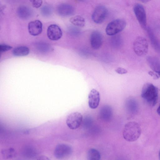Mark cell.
Returning <instances> with one entry per match:
<instances>
[{
    "mask_svg": "<svg viewBox=\"0 0 160 160\" xmlns=\"http://www.w3.org/2000/svg\"><path fill=\"white\" fill-rule=\"evenodd\" d=\"M141 129L139 124L134 121L129 122L125 125L122 135L127 141L132 142L137 140L140 136Z\"/></svg>",
    "mask_w": 160,
    "mask_h": 160,
    "instance_id": "6da1fadb",
    "label": "cell"
},
{
    "mask_svg": "<svg viewBox=\"0 0 160 160\" xmlns=\"http://www.w3.org/2000/svg\"><path fill=\"white\" fill-rule=\"evenodd\" d=\"M141 96L149 105L154 106L157 102L158 88L152 83H146L142 87Z\"/></svg>",
    "mask_w": 160,
    "mask_h": 160,
    "instance_id": "7a4b0ae2",
    "label": "cell"
},
{
    "mask_svg": "<svg viewBox=\"0 0 160 160\" xmlns=\"http://www.w3.org/2000/svg\"><path fill=\"white\" fill-rule=\"evenodd\" d=\"M126 25V22L120 19L114 20L109 22L106 28V32L109 36L116 35L122 31Z\"/></svg>",
    "mask_w": 160,
    "mask_h": 160,
    "instance_id": "3957f363",
    "label": "cell"
},
{
    "mask_svg": "<svg viewBox=\"0 0 160 160\" xmlns=\"http://www.w3.org/2000/svg\"><path fill=\"white\" fill-rule=\"evenodd\" d=\"M133 49L135 53L139 56H143L147 54L148 50V44L144 38L138 37L133 43Z\"/></svg>",
    "mask_w": 160,
    "mask_h": 160,
    "instance_id": "277c9868",
    "label": "cell"
},
{
    "mask_svg": "<svg viewBox=\"0 0 160 160\" xmlns=\"http://www.w3.org/2000/svg\"><path fill=\"white\" fill-rule=\"evenodd\" d=\"M82 121L83 117L82 114L76 112L69 115L67 118L66 123L70 129L75 130L80 126Z\"/></svg>",
    "mask_w": 160,
    "mask_h": 160,
    "instance_id": "5b68a950",
    "label": "cell"
},
{
    "mask_svg": "<svg viewBox=\"0 0 160 160\" xmlns=\"http://www.w3.org/2000/svg\"><path fill=\"white\" fill-rule=\"evenodd\" d=\"M72 149L69 145L60 143L58 144L54 151L55 157L58 159H62L68 157L71 154Z\"/></svg>",
    "mask_w": 160,
    "mask_h": 160,
    "instance_id": "8992f818",
    "label": "cell"
},
{
    "mask_svg": "<svg viewBox=\"0 0 160 160\" xmlns=\"http://www.w3.org/2000/svg\"><path fill=\"white\" fill-rule=\"evenodd\" d=\"M108 13V10L105 6L102 5L98 6L92 14V19L96 23H101L105 19Z\"/></svg>",
    "mask_w": 160,
    "mask_h": 160,
    "instance_id": "52a82bcc",
    "label": "cell"
},
{
    "mask_svg": "<svg viewBox=\"0 0 160 160\" xmlns=\"http://www.w3.org/2000/svg\"><path fill=\"white\" fill-rule=\"evenodd\" d=\"M136 17L141 26L145 28L147 25V17L145 9L141 4H136L133 8Z\"/></svg>",
    "mask_w": 160,
    "mask_h": 160,
    "instance_id": "ba28073f",
    "label": "cell"
},
{
    "mask_svg": "<svg viewBox=\"0 0 160 160\" xmlns=\"http://www.w3.org/2000/svg\"><path fill=\"white\" fill-rule=\"evenodd\" d=\"M47 36L50 40L56 41L60 39L62 36V32L60 28L56 24H52L48 28Z\"/></svg>",
    "mask_w": 160,
    "mask_h": 160,
    "instance_id": "9c48e42d",
    "label": "cell"
},
{
    "mask_svg": "<svg viewBox=\"0 0 160 160\" xmlns=\"http://www.w3.org/2000/svg\"><path fill=\"white\" fill-rule=\"evenodd\" d=\"M58 14L62 17H68L73 15L75 12L73 7L67 3H62L59 5L57 8Z\"/></svg>",
    "mask_w": 160,
    "mask_h": 160,
    "instance_id": "30bf717a",
    "label": "cell"
},
{
    "mask_svg": "<svg viewBox=\"0 0 160 160\" xmlns=\"http://www.w3.org/2000/svg\"><path fill=\"white\" fill-rule=\"evenodd\" d=\"M88 98L89 107L92 109L97 108L99 105L100 100L99 92L95 89H92L88 95Z\"/></svg>",
    "mask_w": 160,
    "mask_h": 160,
    "instance_id": "8fae6325",
    "label": "cell"
},
{
    "mask_svg": "<svg viewBox=\"0 0 160 160\" xmlns=\"http://www.w3.org/2000/svg\"><path fill=\"white\" fill-rule=\"evenodd\" d=\"M42 22L39 20L31 21L28 24V32L32 36H38L42 32Z\"/></svg>",
    "mask_w": 160,
    "mask_h": 160,
    "instance_id": "7c38bea8",
    "label": "cell"
},
{
    "mask_svg": "<svg viewBox=\"0 0 160 160\" xmlns=\"http://www.w3.org/2000/svg\"><path fill=\"white\" fill-rule=\"evenodd\" d=\"M90 44L92 48L94 49H99L102 43V37L98 31H94L90 36Z\"/></svg>",
    "mask_w": 160,
    "mask_h": 160,
    "instance_id": "4fadbf2b",
    "label": "cell"
},
{
    "mask_svg": "<svg viewBox=\"0 0 160 160\" xmlns=\"http://www.w3.org/2000/svg\"><path fill=\"white\" fill-rule=\"evenodd\" d=\"M112 111L111 107L108 105H105L101 108L99 113L100 118L102 120L107 122L111 118Z\"/></svg>",
    "mask_w": 160,
    "mask_h": 160,
    "instance_id": "5bb4252c",
    "label": "cell"
},
{
    "mask_svg": "<svg viewBox=\"0 0 160 160\" xmlns=\"http://www.w3.org/2000/svg\"><path fill=\"white\" fill-rule=\"evenodd\" d=\"M17 12L20 18L26 20L32 17L33 12L32 9L29 7L25 6H21L18 8Z\"/></svg>",
    "mask_w": 160,
    "mask_h": 160,
    "instance_id": "9a60e30c",
    "label": "cell"
},
{
    "mask_svg": "<svg viewBox=\"0 0 160 160\" xmlns=\"http://www.w3.org/2000/svg\"><path fill=\"white\" fill-rule=\"evenodd\" d=\"M29 48L25 46H21L15 48L12 52L13 54L16 56H24L27 55L29 53Z\"/></svg>",
    "mask_w": 160,
    "mask_h": 160,
    "instance_id": "2e32d148",
    "label": "cell"
},
{
    "mask_svg": "<svg viewBox=\"0 0 160 160\" xmlns=\"http://www.w3.org/2000/svg\"><path fill=\"white\" fill-rule=\"evenodd\" d=\"M70 22L75 26L83 27L85 25L84 18L80 15H76L71 18L69 19Z\"/></svg>",
    "mask_w": 160,
    "mask_h": 160,
    "instance_id": "e0dca14e",
    "label": "cell"
},
{
    "mask_svg": "<svg viewBox=\"0 0 160 160\" xmlns=\"http://www.w3.org/2000/svg\"><path fill=\"white\" fill-rule=\"evenodd\" d=\"M147 61L150 67L156 72H160V62L157 58L152 57H148Z\"/></svg>",
    "mask_w": 160,
    "mask_h": 160,
    "instance_id": "ac0fdd59",
    "label": "cell"
},
{
    "mask_svg": "<svg viewBox=\"0 0 160 160\" xmlns=\"http://www.w3.org/2000/svg\"><path fill=\"white\" fill-rule=\"evenodd\" d=\"M101 158L99 152L95 148H91L87 153V158L88 160H99Z\"/></svg>",
    "mask_w": 160,
    "mask_h": 160,
    "instance_id": "d6986e66",
    "label": "cell"
},
{
    "mask_svg": "<svg viewBox=\"0 0 160 160\" xmlns=\"http://www.w3.org/2000/svg\"><path fill=\"white\" fill-rule=\"evenodd\" d=\"M1 153L5 159L12 158L16 155L15 150L12 148L2 149L1 151Z\"/></svg>",
    "mask_w": 160,
    "mask_h": 160,
    "instance_id": "ffe728a7",
    "label": "cell"
},
{
    "mask_svg": "<svg viewBox=\"0 0 160 160\" xmlns=\"http://www.w3.org/2000/svg\"><path fill=\"white\" fill-rule=\"evenodd\" d=\"M36 151L33 148L28 147L24 150V155L28 157H33L36 155Z\"/></svg>",
    "mask_w": 160,
    "mask_h": 160,
    "instance_id": "44dd1931",
    "label": "cell"
},
{
    "mask_svg": "<svg viewBox=\"0 0 160 160\" xmlns=\"http://www.w3.org/2000/svg\"><path fill=\"white\" fill-rule=\"evenodd\" d=\"M52 10L49 6L45 5L42 8L41 12L42 15L45 17L50 16L52 14Z\"/></svg>",
    "mask_w": 160,
    "mask_h": 160,
    "instance_id": "7402d4cb",
    "label": "cell"
},
{
    "mask_svg": "<svg viewBox=\"0 0 160 160\" xmlns=\"http://www.w3.org/2000/svg\"><path fill=\"white\" fill-rule=\"evenodd\" d=\"M12 47L8 45L2 44L0 45V51L1 52H4L11 49Z\"/></svg>",
    "mask_w": 160,
    "mask_h": 160,
    "instance_id": "603a6c76",
    "label": "cell"
},
{
    "mask_svg": "<svg viewBox=\"0 0 160 160\" xmlns=\"http://www.w3.org/2000/svg\"><path fill=\"white\" fill-rule=\"evenodd\" d=\"M42 3V0H32L33 7L36 8L40 7Z\"/></svg>",
    "mask_w": 160,
    "mask_h": 160,
    "instance_id": "cb8c5ba5",
    "label": "cell"
},
{
    "mask_svg": "<svg viewBox=\"0 0 160 160\" xmlns=\"http://www.w3.org/2000/svg\"><path fill=\"white\" fill-rule=\"evenodd\" d=\"M115 72L120 74H125L127 73L128 71L126 69L121 67H118L115 70Z\"/></svg>",
    "mask_w": 160,
    "mask_h": 160,
    "instance_id": "d4e9b609",
    "label": "cell"
},
{
    "mask_svg": "<svg viewBox=\"0 0 160 160\" xmlns=\"http://www.w3.org/2000/svg\"><path fill=\"white\" fill-rule=\"evenodd\" d=\"M148 74L151 76L153 77V78L155 79H158L159 77L157 73L156 74L154 72L152 71L149 72Z\"/></svg>",
    "mask_w": 160,
    "mask_h": 160,
    "instance_id": "484cf974",
    "label": "cell"
},
{
    "mask_svg": "<svg viewBox=\"0 0 160 160\" xmlns=\"http://www.w3.org/2000/svg\"><path fill=\"white\" fill-rule=\"evenodd\" d=\"M157 112L158 114L160 115V104L157 109Z\"/></svg>",
    "mask_w": 160,
    "mask_h": 160,
    "instance_id": "4316f807",
    "label": "cell"
},
{
    "mask_svg": "<svg viewBox=\"0 0 160 160\" xmlns=\"http://www.w3.org/2000/svg\"><path fill=\"white\" fill-rule=\"evenodd\" d=\"M158 75L159 77H160V72H156Z\"/></svg>",
    "mask_w": 160,
    "mask_h": 160,
    "instance_id": "83f0119b",
    "label": "cell"
},
{
    "mask_svg": "<svg viewBox=\"0 0 160 160\" xmlns=\"http://www.w3.org/2000/svg\"><path fill=\"white\" fill-rule=\"evenodd\" d=\"M159 159H160V150L159 153Z\"/></svg>",
    "mask_w": 160,
    "mask_h": 160,
    "instance_id": "f1b7e54d",
    "label": "cell"
}]
</instances>
